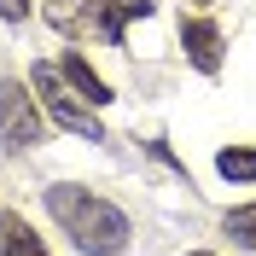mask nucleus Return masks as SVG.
I'll list each match as a JSON object with an SVG mask.
<instances>
[{
	"label": "nucleus",
	"mask_w": 256,
	"mask_h": 256,
	"mask_svg": "<svg viewBox=\"0 0 256 256\" xmlns=\"http://www.w3.org/2000/svg\"><path fill=\"white\" fill-rule=\"evenodd\" d=\"M0 18L18 24V18H30V0H0Z\"/></svg>",
	"instance_id": "obj_10"
},
{
	"label": "nucleus",
	"mask_w": 256,
	"mask_h": 256,
	"mask_svg": "<svg viewBox=\"0 0 256 256\" xmlns=\"http://www.w3.org/2000/svg\"><path fill=\"white\" fill-rule=\"evenodd\" d=\"M216 169L227 180H256V146H227L222 158H216Z\"/></svg>",
	"instance_id": "obj_8"
},
{
	"label": "nucleus",
	"mask_w": 256,
	"mask_h": 256,
	"mask_svg": "<svg viewBox=\"0 0 256 256\" xmlns=\"http://www.w3.org/2000/svg\"><path fill=\"white\" fill-rule=\"evenodd\" d=\"M58 70H64V82H70V88H76V94L88 99L94 111H99V105H111V82H105V76H94V64H88V58H76V52H70Z\"/></svg>",
	"instance_id": "obj_7"
},
{
	"label": "nucleus",
	"mask_w": 256,
	"mask_h": 256,
	"mask_svg": "<svg viewBox=\"0 0 256 256\" xmlns=\"http://www.w3.org/2000/svg\"><path fill=\"white\" fill-rule=\"evenodd\" d=\"M227 233L233 239H244L256 250V204H244V210H227Z\"/></svg>",
	"instance_id": "obj_9"
},
{
	"label": "nucleus",
	"mask_w": 256,
	"mask_h": 256,
	"mask_svg": "<svg viewBox=\"0 0 256 256\" xmlns=\"http://www.w3.org/2000/svg\"><path fill=\"white\" fill-rule=\"evenodd\" d=\"M30 94H35V105H41L58 128H70V134H82V140H94V146L105 140L99 111H94V105H82L76 88H64V70H52V64H30Z\"/></svg>",
	"instance_id": "obj_3"
},
{
	"label": "nucleus",
	"mask_w": 256,
	"mask_h": 256,
	"mask_svg": "<svg viewBox=\"0 0 256 256\" xmlns=\"http://www.w3.org/2000/svg\"><path fill=\"white\" fill-rule=\"evenodd\" d=\"M158 0H47V24L70 41H111L122 47V35L134 18H152Z\"/></svg>",
	"instance_id": "obj_2"
},
{
	"label": "nucleus",
	"mask_w": 256,
	"mask_h": 256,
	"mask_svg": "<svg viewBox=\"0 0 256 256\" xmlns=\"http://www.w3.org/2000/svg\"><path fill=\"white\" fill-rule=\"evenodd\" d=\"M0 256H47L41 233H35L18 210H0Z\"/></svg>",
	"instance_id": "obj_6"
},
{
	"label": "nucleus",
	"mask_w": 256,
	"mask_h": 256,
	"mask_svg": "<svg viewBox=\"0 0 256 256\" xmlns=\"http://www.w3.org/2000/svg\"><path fill=\"white\" fill-rule=\"evenodd\" d=\"M41 128H47V111L35 105V94L24 82L0 76V140L12 152H30V146H41Z\"/></svg>",
	"instance_id": "obj_4"
},
{
	"label": "nucleus",
	"mask_w": 256,
	"mask_h": 256,
	"mask_svg": "<svg viewBox=\"0 0 256 256\" xmlns=\"http://www.w3.org/2000/svg\"><path fill=\"white\" fill-rule=\"evenodd\" d=\"M180 47H186V58L204 70V76H216L222 70V30L210 24V18H180Z\"/></svg>",
	"instance_id": "obj_5"
},
{
	"label": "nucleus",
	"mask_w": 256,
	"mask_h": 256,
	"mask_svg": "<svg viewBox=\"0 0 256 256\" xmlns=\"http://www.w3.org/2000/svg\"><path fill=\"white\" fill-rule=\"evenodd\" d=\"M186 256H210V250H186Z\"/></svg>",
	"instance_id": "obj_11"
},
{
	"label": "nucleus",
	"mask_w": 256,
	"mask_h": 256,
	"mask_svg": "<svg viewBox=\"0 0 256 256\" xmlns=\"http://www.w3.org/2000/svg\"><path fill=\"white\" fill-rule=\"evenodd\" d=\"M47 210H52V222L76 239V250H88V256H122L128 239H134L128 216L111 198H99V192H88V186H70V180L47 186Z\"/></svg>",
	"instance_id": "obj_1"
}]
</instances>
